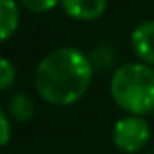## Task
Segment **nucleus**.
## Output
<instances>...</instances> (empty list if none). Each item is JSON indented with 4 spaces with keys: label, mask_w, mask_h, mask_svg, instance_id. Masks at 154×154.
Masks as SVG:
<instances>
[{
    "label": "nucleus",
    "mask_w": 154,
    "mask_h": 154,
    "mask_svg": "<svg viewBox=\"0 0 154 154\" xmlns=\"http://www.w3.org/2000/svg\"><path fill=\"white\" fill-rule=\"evenodd\" d=\"M60 6L63 13L72 20L93 22L105 13L107 0H62Z\"/></svg>",
    "instance_id": "5"
},
{
    "label": "nucleus",
    "mask_w": 154,
    "mask_h": 154,
    "mask_svg": "<svg viewBox=\"0 0 154 154\" xmlns=\"http://www.w3.org/2000/svg\"><path fill=\"white\" fill-rule=\"evenodd\" d=\"M11 141V118L8 111L0 109V147H6Z\"/></svg>",
    "instance_id": "11"
},
{
    "label": "nucleus",
    "mask_w": 154,
    "mask_h": 154,
    "mask_svg": "<svg viewBox=\"0 0 154 154\" xmlns=\"http://www.w3.org/2000/svg\"><path fill=\"white\" fill-rule=\"evenodd\" d=\"M112 143L123 154H140L150 141V123L145 116H122L112 127Z\"/></svg>",
    "instance_id": "3"
},
{
    "label": "nucleus",
    "mask_w": 154,
    "mask_h": 154,
    "mask_svg": "<svg viewBox=\"0 0 154 154\" xmlns=\"http://www.w3.org/2000/svg\"><path fill=\"white\" fill-rule=\"evenodd\" d=\"M93 76L94 69L87 53L72 45H62L38 62L33 84L44 102L54 107H69L87 94Z\"/></svg>",
    "instance_id": "1"
},
{
    "label": "nucleus",
    "mask_w": 154,
    "mask_h": 154,
    "mask_svg": "<svg viewBox=\"0 0 154 154\" xmlns=\"http://www.w3.org/2000/svg\"><path fill=\"white\" fill-rule=\"evenodd\" d=\"M131 47L138 62L154 67V20H145L132 29Z\"/></svg>",
    "instance_id": "4"
},
{
    "label": "nucleus",
    "mask_w": 154,
    "mask_h": 154,
    "mask_svg": "<svg viewBox=\"0 0 154 154\" xmlns=\"http://www.w3.org/2000/svg\"><path fill=\"white\" fill-rule=\"evenodd\" d=\"M112 102L132 116L154 112V67L141 62H127L116 67L109 80Z\"/></svg>",
    "instance_id": "2"
},
{
    "label": "nucleus",
    "mask_w": 154,
    "mask_h": 154,
    "mask_svg": "<svg viewBox=\"0 0 154 154\" xmlns=\"http://www.w3.org/2000/svg\"><path fill=\"white\" fill-rule=\"evenodd\" d=\"M140 154H154V150L152 152H140Z\"/></svg>",
    "instance_id": "12"
},
{
    "label": "nucleus",
    "mask_w": 154,
    "mask_h": 154,
    "mask_svg": "<svg viewBox=\"0 0 154 154\" xmlns=\"http://www.w3.org/2000/svg\"><path fill=\"white\" fill-rule=\"evenodd\" d=\"M152 116H154V112H152Z\"/></svg>",
    "instance_id": "13"
},
{
    "label": "nucleus",
    "mask_w": 154,
    "mask_h": 154,
    "mask_svg": "<svg viewBox=\"0 0 154 154\" xmlns=\"http://www.w3.org/2000/svg\"><path fill=\"white\" fill-rule=\"evenodd\" d=\"M35 112H36V103H35V98L29 94V93H15L9 102H8V114L11 120L18 122V123H27L35 118Z\"/></svg>",
    "instance_id": "6"
},
{
    "label": "nucleus",
    "mask_w": 154,
    "mask_h": 154,
    "mask_svg": "<svg viewBox=\"0 0 154 154\" xmlns=\"http://www.w3.org/2000/svg\"><path fill=\"white\" fill-rule=\"evenodd\" d=\"M89 62L94 69V72H103V71H109L116 65V60H118V51L112 44H98L96 47H93L89 53Z\"/></svg>",
    "instance_id": "8"
},
{
    "label": "nucleus",
    "mask_w": 154,
    "mask_h": 154,
    "mask_svg": "<svg viewBox=\"0 0 154 154\" xmlns=\"http://www.w3.org/2000/svg\"><path fill=\"white\" fill-rule=\"evenodd\" d=\"M17 82V67L11 60L0 56V93L11 89Z\"/></svg>",
    "instance_id": "9"
},
{
    "label": "nucleus",
    "mask_w": 154,
    "mask_h": 154,
    "mask_svg": "<svg viewBox=\"0 0 154 154\" xmlns=\"http://www.w3.org/2000/svg\"><path fill=\"white\" fill-rule=\"evenodd\" d=\"M20 8L17 0H0V44L8 42L18 29Z\"/></svg>",
    "instance_id": "7"
},
{
    "label": "nucleus",
    "mask_w": 154,
    "mask_h": 154,
    "mask_svg": "<svg viewBox=\"0 0 154 154\" xmlns=\"http://www.w3.org/2000/svg\"><path fill=\"white\" fill-rule=\"evenodd\" d=\"M62 0H20V4L31 11V13H49L53 11L56 6H60Z\"/></svg>",
    "instance_id": "10"
}]
</instances>
